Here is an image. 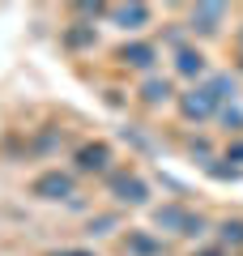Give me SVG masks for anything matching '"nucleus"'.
<instances>
[{"label":"nucleus","mask_w":243,"mask_h":256,"mask_svg":"<svg viewBox=\"0 0 243 256\" xmlns=\"http://www.w3.org/2000/svg\"><path fill=\"white\" fill-rule=\"evenodd\" d=\"M116 18L124 22V26H128V22H145V9H141V4H132V9H116Z\"/></svg>","instance_id":"nucleus-8"},{"label":"nucleus","mask_w":243,"mask_h":256,"mask_svg":"<svg viewBox=\"0 0 243 256\" xmlns=\"http://www.w3.org/2000/svg\"><path fill=\"white\" fill-rule=\"evenodd\" d=\"M77 162H81V171H98V166L107 162V146H86L77 154Z\"/></svg>","instance_id":"nucleus-4"},{"label":"nucleus","mask_w":243,"mask_h":256,"mask_svg":"<svg viewBox=\"0 0 243 256\" xmlns=\"http://www.w3.org/2000/svg\"><path fill=\"white\" fill-rule=\"evenodd\" d=\"M72 192V180L68 175H43V180H34V196H47V201H60V196H68Z\"/></svg>","instance_id":"nucleus-1"},{"label":"nucleus","mask_w":243,"mask_h":256,"mask_svg":"<svg viewBox=\"0 0 243 256\" xmlns=\"http://www.w3.org/2000/svg\"><path fill=\"white\" fill-rule=\"evenodd\" d=\"M226 239H234V244H243V222H226Z\"/></svg>","instance_id":"nucleus-10"},{"label":"nucleus","mask_w":243,"mask_h":256,"mask_svg":"<svg viewBox=\"0 0 243 256\" xmlns=\"http://www.w3.org/2000/svg\"><path fill=\"white\" fill-rule=\"evenodd\" d=\"M64 256H90V252H64Z\"/></svg>","instance_id":"nucleus-11"},{"label":"nucleus","mask_w":243,"mask_h":256,"mask_svg":"<svg viewBox=\"0 0 243 256\" xmlns=\"http://www.w3.org/2000/svg\"><path fill=\"white\" fill-rule=\"evenodd\" d=\"M200 68V56L196 52H180V73H196Z\"/></svg>","instance_id":"nucleus-7"},{"label":"nucleus","mask_w":243,"mask_h":256,"mask_svg":"<svg viewBox=\"0 0 243 256\" xmlns=\"http://www.w3.org/2000/svg\"><path fill=\"white\" fill-rule=\"evenodd\" d=\"M192 18H200V22H205V26H200V30H218L214 22L222 18V9H218V4H209V9H196V13H192Z\"/></svg>","instance_id":"nucleus-6"},{"label":"nucleus","mask_w":243,"mask_h":256,"mask_svg":"<svg viewBox=\"0 0 243 256\" xmlns=\"http://www.w3.org/2000/svg\"><path fill=\"white\" fill-rule=\"evenodd\" d=\"M145 98H150V102L166 98V82H150V86H145Z\"/></svg>","instance_id":"nucleus-9"},{"label":"nucleus","mask_w":243,"mask_h":256,"mask_svg":"<svg viewBox=\"0 0 243 256\" xmlns=\"http://www.w3.org/2000/svg\"><path fill=\"white\" fill-rule=\"evenodd\" d=\"M111 188H116L124 201H145V184L132 180V175H116V180H111Z\"/></svg>","instance_id":"nucleus-3"},{"label":"nucleus","mask_w":243,"mask_h":256,"mask_svg":"<svg viewBox=\"0 0 243 256\" xmlns=\"http://www.w3.org/2000/svg\"><path fill=\"white\" fill-rule=\"evenodd\" d=\"M124 60H128V64H141V68H145V64L154 60V47H145V43H132V47H124Z\"/></svg>","instance_id":"nucleus-5"},{"label":"nucleus","mask_w":243,"mask_h":256,"mask_svg":"<svg viewBox=\"0 0 243 256\" xmlns=\"http://www.w3.org/2000/svg\"><path fill=\"white\" fill-rule=\"evenodd\" d=\"M214 98H218L214 90H192L188 98H184V111H188L192 120H200V116H209V111H214Z\"/></svg>","instance_id":"nucleus-2"}]
</instances>
